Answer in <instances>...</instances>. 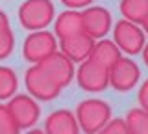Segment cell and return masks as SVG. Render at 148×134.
Here are the masks:
<instances>
[{
	"label": "cell",
	"instance_id": "1",
	"mask_svg": "<svg viewBox=\"0 0 148 134\" xmlns=\"http://www.w3.org/2000/svg\"><path fill=\"white\" fill-rule=\"evenodd\" d=\"M111 106L102 99H85L76 106V115L80 131L85 134H96L111 119Z\"/></svg>",
	"mask_w": 148,
	"mask_h": 134
},
{
	"label": "cell",
	"instance_id": "18",
	"mask_svg": "<svg viewBox=\"0 0 148 134\" xmlns=\"http://www.w3.org/2000/svg\"><path fill=\"white\" fill-rule=\"evenodd\" d=\"M124 123L130 134H148V112L143 108H132L126 114Z\"/></svg>",
	"mask_w": 148,
	"mask_h": 134
},
{
	"label": "cell",
	"instance_id": "24",
	"mask_svg": "<svg viewBox=\"0 0 148 134\" xmlns=\"http://www.w3.org/2000/svg\"><path fill=\"white\" fill-rule=\"evenodd\" d=\"M24 134H45V131H41V128H28V132Z\"/></svg>",
	"mask_w": 148,
	"mask_h": 134
},
{
	"label": "cell",
	"instance_id": "8",
	"mask_svg": "<svg viewBox=\"0 0 148 134\" xmlns=\"http://www.w3.org/2000/svg\"><path fill=\"white\" fill-rule=\"evenodd\" d=\"M139 78H141V69L132 58L120 56L109 67V86L120 93L132 91L137 86Z\"/></svg>",
	"mask_w": 148,
	"mask_h": 134
},
{
	"label": "cell",
	"instance_id": "4",
	"mask_svg": "<svg viewBox=\"0 0 148 134\" xmlns=\"http://www.w3.org/2000/svg\"><path fill=\"white\" fill-rule=\"evenodd\" d=\"M113 41L120 49V52L128 54V56H135V54H141V50L146 43V37H145V30L139 24L120 19L113 26Z\"/></svg>",
	"mask_w": 148,
	"mask_h": 134
},
{
	"label": "cell",
	"instance_id": "13",
	"mask_svg": "<svg viewBox=\"0 0 148 134\" xmlns=\"http://www.w3.org/2000/svg\"><path fill=\"white\" fill-rule=\"evenodd\" d=\"M120 56H122V52H120V49L115 45V41L102 37L98 41H95V47H92L89 58L92 62H96L98 65L109 69Z\"/></svg>",
	"mask_w": 148,
	"mask_h": 134
},
{
	"label": "cell",
	"instance_id": "20",
	"mask_svg": "<svg viewBox=\"0 0 148 134\" xmlns=\"http://www.w3.org/2000/svg\"><path fill=\"white\" fill-rule=\"evenodd\" d=\"M96 134H130L126 123H124V119H109L108 125H104V127L100 128Z\"/></svg>",
	"mask_w": 148,
	"mask_h": 134
},
{
	"label": "cell",
	"instance_id": "21",
	"mask_svg": "<svg viewBox=\"0 0 148 134\" xmlns=\"http://www.w3.org/2000/svg\"><path fill=\"white\" fill-rule=\"evenodd\" d=\"M137 101H139V104H141V108L148 112V78L141 84V87H139Z\"/></svg>",
	"mask_w": 148,
	"mask_h": 134
},
{
	"label": "cell",
	"instance_id": "25",
	"mask_svg": "<svg viewBox=\"0 0 148 134\" xmlns=\"http://www.w3.org/2000/svg\"><path fill=\"white\" fill-rule=\"evenodd\" d=\"M141 24H143V30H145V34H148V13H146V17H145V19H143Z\"/></svg>",
	"mask_w": 148,
	"mask_h": 134
},
{
	"label": "cell",
	"instance_id": "14",
	"mask_svg": "<svg viewBox=\"0 0 148 134\" xmlns=\"http://www.w3.org/2000/svg\"><path fill=\"white\" fill-rule=\"evenodd\" d=\"M78 32H83L82 11H78V10H67V11L59 13V15L56 17L54 34L58 35L59 39L67 37V35H72V34H78Z\"/></svg>",
	"mask_w": 148,
	"mask_h": 134
},
{
	"label": "cell",
	"instance_id": "11",
	"mask_svg": "<svg viewBox=\"0 0 148 134\" xmlns=\"http://www.w3.org/2000/svg\"><path fill=\"white\" fill-rule=\"evenodd\" d=\"M59 47L61 52L74 63H82L83 60L91 56V50L95 47V39L87 35L85 32H78V34L67 35V37L59 39Z\"/></svg>",
	"mask_w": 148,
	"mask_h": 134
},
{
	"label": "cell",
	"instance_id": "12",
	"mask_svg": "<svg viewBox=\"0 0 148 134\" xmlns=\"http://www.w3.org/2000/svg\"><path fill=\"white\" fill-rule=\"evenodd\" d=\"M45 134H80V125L74 112L67 108L50 112L45 119Z\"/></svg>",
	"mask_w": 148,
	"mask_h": 134
},
{
	"label": "cell",
	"instance_id": "17",
	"mask_svg": "<svg viewBox=\"0 0 148 134\" xmlns=\"http://www.w3.org/2000/svg\"><path fill=\"white\" fill-rule=\"evenodd\" d=\"M18 90L17 73L11 67L0 65V101H9Z\"/></svg>",
	"mask_w": 148,
	"mask_h": 134
},
{
	"label": "cell",
	"instance_id": "22",
	"mask_svg": "<svg viewBox=\"0 0 148 134\" xmlns=\"http://www.w3.org/2000/svg\"><path fill=\"white\" fill-rule=\"evenodd\" d=\"M63 6L71 8V10H78V8H87L92 4V0H59Z\"/></svg>",
	"mask_w": 148,
	"mask_h": 134
},
{
	"label": "cell",
	"instance_id": "19",
	"mask_svg": "<svg viewBox=\"0 0 148 134\" xmlns=\"http://www.w3.org/2000/svg\"><path fill=\"white\" fill-rule=\"evenodd\" d=\"M21 128L15 123L13 115L9 114L8 106L0 104V134H18Z\"/></svg>",
	"mask_w": 148,
	"mask_h": 134
},
{
	"label": "cell",
	"instance_id": "10",
	"mask_svg": "<svg viewBox=\"0 0 148 134\" xmlns=\"http://www.w3.org/2000/svg\"><path fill=\"white\" fill-rule=\"evenodd\" d=\"M39 67L61 87H67L74 78V62H71L63 52L58 50L46 56L43 62H39Z\"/></svg>",
	"mask_w": 148,
	"mask_h": 134
},
{
	"label": "cell",
	"instance_id": "3",
	"mask_svg": "<svg viewBox=\"0 0 148 134\" xmlns=\"http://www.w3.org/2000/svg\"><path fill=\"white\" fill-rule=\"evenodd\" d=\"M24 86H26L28 93L34 97V99L45 101V103L54 101L56 97H59V93H61V90H63L61 86H58L52 78L39 67V63H32V67L26 69Z\"/></svg>",
	"mask_w": 148,
	"mask_h": 134
},
{
	"label": "cell",
	"instance_id": "6",
	"mask_svg": "<svg viewBox=\"0 0 148 134\" xmlns=\"http://www.w3.org/2000/svg\"><path fill=\"white\" fill-rule=\"evenodd\" d=\"M58 50V39L46 30H35L22 43V56L30 63H39Z\"/></svg>",
	"mask_w": 148,
	"mask_h": 134
},
{
	"label": "cell",
	"instance_id": "2",
	"mask_svg": "<svg viewBox=\"0 0 148 134\" xmlns=\"http://www.w3.org/2000/svg\"><path fill=\"white\" fill-rule=\"evenodd\" d=\"M56 8L52 0H24L18 8V22L22 28L35 32L54 22Z\"/></svg>",
	"mask_w": 148,
	"mask_h": 134
},
{
	"label": "cell",
	"instance_id": "9",
	"mask_svg": "<svg viewBox=\"0 0 148 134\" xmlns=\"http://www.w3.org/2000/svg\"><path fill=\"white\" fill-rule=\"evenodd\" d=\"M82 24L83 32L96 41L109 34L113 19H111L109 10H106L104 6H87L82 11Z\"/></svg>",
	"mask_w": 148,
	"mask_h": 134
},
{
	"label": "cell",
	"instance_id": "7",
	"mask_svg": "<svg viewBox=\"0 0 148 134\" xmlns=\"http://www.w3.org/2000/svg\"><path fill=\"white\" fill-rule=\"evenodd\" d=\"M9 114L13 115L15 123L18 125V128H32L35 127V123L41 117V106L37 104V101L32 95L24 93H15L9 99V103L6 104Z\"/></svg>",
	"mask_w": 148,
	"mask_h": 134
},
{
	"label": "cell",
	"instance_id": "15",
	"mask_svg": "<svg viewBox=\"0 0 148 134\" xmlns=\"http://www.w3.org/2000/svg\"><path fill=\"white\" fill-rule=\"evenodd\" d=\"M120 13L126 21L141 24L148 13V0H122L120 2Z\"/></svg>",
	"mask_w": 148,
	"mask_h": 134
},
{
	"label": "cell",
	"instance_id": "5",
	"mask_svg": "<svg viewBox=\"0 0 148 134\" xmlns=\"http://www.w3.org/2000/svg\"><path fill=\"white\" fill-rule=\"evenodd\" d=\"M74 75L78 86L87 93H102L109 86V69L98 65L91 58L83 60Z\"/></svg>",
	"mask_w": 148,
	"mask_h": 134
},
{
	"label": "cell",
	"instance_id": "23",
	"mask_svg": "<svg viewBox=\"0 0 148 134\" xmlns=\"http://www.w3.org/2000/svg\"><path fill=\"white\" fill-rule=\"evenodd\" d=\"M141 54H143V62H145L146 65H148V43H145V47H143Z\"/></svg>",
	"mask_w": 148,
	"mask_h": 134
},
{
	"label": "cell",
	"instance_id": "16",
	"mask_svg": "<svg viewBox=\"0 0 148 134\" xmlns=\"http://www.w3.org/2000/svg\"><path fill=\"white\" fill-rule=\"evenodd\" d=\"M13 49H15V35H13L8 15L0 10V60L11 56Z\"/></svg>",
	"mask_w": 148,
	"mask_h": 134
}]
</instances>
